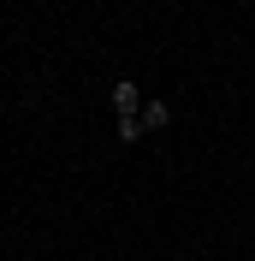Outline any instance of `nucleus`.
<instances>
[{"label": "nucleus", "mask_w": 255, "mask_h": 261, "mask_svg": "<svg viewBox=\"0 0 255 261\" xmlns=\"http://www.w3.org/2000/svg\"><path fill=\"white\" fill-rule=\"evenodd\" d=\"M137 119H143V130H166V125H172V107H166V101H143Z\"/></svg>", "instance_id": "2"}, {"label": "nucleus", "mask_w": 255, "mask_h": 261, "mask_svg": "<svg viewBox=\"0 0 255 261\" xmlns=\"http://www.w3.org/2000/svg\"><path fill=\"white\" fill-rule=\"evenodd\" d=\"M113 113H119V119L143 113V95H137V83H131V77H119V83H113Z\"/></svg>", "instance_id": "1"}, {"label": "nucleus", "mask_w": 255, "mask_h": 261, "mask_svg": "<svg viewBox=\"0 0 255 261\" xmlns=\"http://www.w3.org/2000/svg\"><path fill=\"white\" fill-rule=\"evenodd\" d=\"M119 137H125V143H137V137H143V119H137V113L119 119Z\"/></svg>", "instance_id": "3"}]
</instances>
